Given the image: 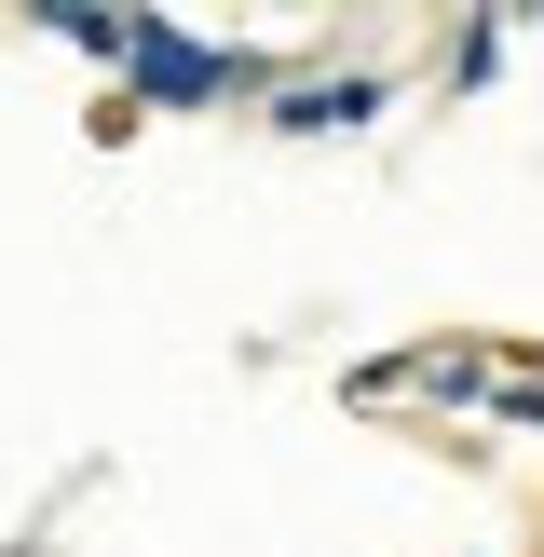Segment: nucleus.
<instances>
[{"instance_id": "nucleus-1", "label": "nucleus", "mask_w": 544, "mask_h": 557, "mask_svg": "<svg viewBox=\"0 0 544 557\" xmlns=\"http://www.w3.org/2000/svg\"><path fill=\"white\" fill-rule=\"evenodd\" d=\"M136 82H163L177 109H205V96H232V54L177 41V27H136Z\"/></svg>"}, {"instance_id": "nucleus-2", "label": "nucleus", "mask_w": 544, "mask_h": 557, "mask_svg": "<svg viewBox=\"0 0 544 557\" xmlns=\"http://www.w3.org/2000/svg\"><path fill=\"white\" fill-rule=\"evenodd\" d=\"M381 82H313V96H286V123H368Z\"/></svg>"}]
</instances>
